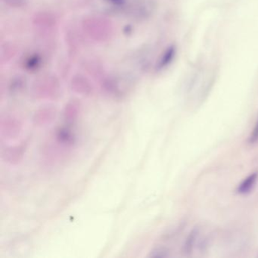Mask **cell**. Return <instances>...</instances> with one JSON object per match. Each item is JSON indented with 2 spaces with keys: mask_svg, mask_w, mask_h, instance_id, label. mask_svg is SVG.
Instances as JSON below:
<instances>
[{
  "mask_svg": "<svg viewBox=\"0 0 258 258\" xmlns=\"http://www.w3.org/2000/svg\"><path fill=\"white\" fill-rule=\"evenodd\" d=\"M257 181L258 171L252 172L237 185L235 191L240 196H245V195L249 194L254 188Z\"/></svg>",
  "mask_w": 258,
  "mask_h": 258,
  "instance_id": "obj_1",
  "label": "cell"
},
{
  "mask_svg": "<svg viewBox=\"0 0 258 258\" xmlns=\"http://www.w3.org/2000/svg\"><path fill=\"white\" fill-rule=\"evenodd\" d=\"M199 234H200V229L198 226L192 228V229L188 232L182 247V252L185 256H189L194 251Z\"/></svg>",
  "mask_w": 258,
  "mask_h": 258,
  "instance_id": "obj_2",
  "label": "cell"
},
{
  "mask_svg": "<svg viewBox=\"0 0 258 258\" xmlns=\"http://www.w3.org/2000/svg\"><path fill=\"white\" fill-rule=\"evenodd\" d=\"M104 4H106L111 10L123 12L129 10L131 3L129 0H101Z\"/></svg>",
  "mask_w": 258,
  "mask_h": 258,
  "instance_id": "obj_3",
  "label": "cell"
},
{
  "mask_svg": "<svg viewBox=\"0 0 258 258\" xmlns=\"http://www.w3.org/2000/svg\"><path fill=\"white\" fill-rule=\"evenodd\" d=\"M176 55V48L171 46L167 48V50L163 54L162 57L158 62V69H164L166 66L171 63L172 60Z\"/></svg>",
  "mask_w": 258,
  "mask_h": 258,
  "instance_id": "obj_4",
  "label": "cell"
},
{
  "mask_svg": "<svg viewBox=\"0 0 258 258\" xmlns=\"http://www.w3.org/2000/svg\"><path fill=\"white\" fill-rule=\"evenodd\" d=\"M41 64V58L37 55H31L25 60V66L29 70H36Z\"/></svg>",
  "mask_w": 258,
  "mask_h": 258,
  "instance_id": "obj_5",
  "label": "cell"
},
{
  "mask_svg": "<svg viewBox=\"0 0 258 258\" xmlns=\"http://www.w3.org/2000/svg\"><path fill=\"white\" fill-rule=\"evenodd\" d=\"M247 143L250 145H256L258 143V116L253 129L247 138Z\"/></svg>",
  "mask_w": 258,
  "mask_h": 258,
  "instance_id": "obj_6",
  "label": "cell"
},
{
  "mask_svg": "<svg viewBox=\"0 0 258 258\" xmlns=\"http://www.w3.org/2000/svg\"><path fill=\"white\" fill-rule=\"evenodd\" d=\"M151 256H155V257H167L170 256V251L165 247H158L152 251Z\"/></svg>",
  "mask_w": 258,
  "mask_h": 258,
  "instance_id": "obj_7",
  "label": "cell"
},
{
  "mask_svg": "<svg viewBox=\"0 0 258 258\" xmlns=\"http://www.w3.org/2000/svg\"><path fill=\"white\" fill-rule=\"evenodd\" d=\"M5 4L12 7H21L25 6L28 0H4Z\"/></svg>",
  "mask_w": 258,
  "mask_h": 258,
  "instance_id": "obj_8",
  "label": "cell"
}]
</instances>
